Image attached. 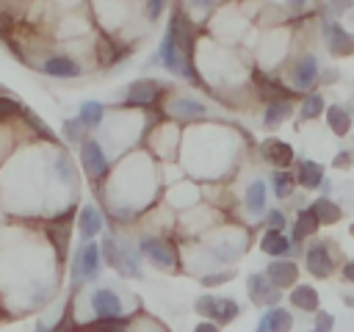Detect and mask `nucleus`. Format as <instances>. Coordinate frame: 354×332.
<instances>
[{"label": "nucleus", "instance_id": "27", "mask_svg": "<svg viewBox=\"0 0 354 332\" xmlns=\"http://www.w3.org/2000/svg\"><path fill=\"white\" fill-rule=\"evenodd\" d=\"M263 321H266L268 332H290V329H293V315H290L288 310H282L279 304L271 307V310L263 315Z\"/></svg>", "mask_w": 354, "mask_h": 332}, {"label": "nucleus", "instance_id": "20", "mask_svg": "<svg viewBox=\"0 0 354 332\" xmlns=\"http://www.w3.org/2000/svg\"><path fill=\"white\" fill-rule=\"evenodd\" d=\"M326 124L335 136H346L351 130V108L348 105H326Z\"/></svg>", "mask_w": 354, "mask_h": 332}, {"label": "nucleus", "instance_id": "47", "mask_svg": "<svg viewBox=\"0 0 354 332\" xmlns=\"http://www.w3.org/2000/svg\"><path fill=\"white\" fill-rule=\"evenodd\" d=\"M343 302H346V304H351V307H354V296H346V299H343Z\"/></svg>", "mask_w": 354, "mask_h": 332}, {"label": "nucleus", "instance_id": "39", "mask_svg": "<svg viewBox=\"0 0 354 332\" xmlns=\"http://www.w3.org/2000/svg\"><path fill=\"white\" fill-rule=\"evenodd\" d=\"M351 163H354V155H351L348 149L337 152V155H335V160H332V166H335V169H348Z\"/></svg>", "mask_w": 354, "mask_h": 332}, {"label": "nucleus", "instance_id": "35", "mask_svg": "<svg viewBox=\"0 0 354 332\" xmlns=\"http://www.w3.org/2000/svg\"><path fill=\"white\" fill-rule=\"evenodd\" d=\"M266 227H268V230H277V232H282V230L288 227V219H285V213H282V210H268V213H266Z\"/></svg>", "mask_w": 354, "mask_h": 332}, {"label": "nucleus", "instance_id": "22", "mask_svg": "<svg viewBox=\"0 0 354 332\" xmlns=\"http://www.w3.org/2000/svg\"><path fill=\"white\" fill-rule=\"evenodd\" d=\"M77 119L83 122L86 130H94V127H100L102 119H105V105H102L100 100H86V102H80V108H77Z\"/></svg>", "mask_w": 354, "mask_h": 332}, {"label": "nucleus", "instance_id": "26", "mask_svg": "<svg viewBox=\"0 0 354 332\" xmlns=\"http://www.w3.org/2000/svg\"><path fill=\"white\" fill-rule=\"evenodd\" d=\"M290 304L304 313H318V290L313 285H296L290 290Z\"/></svg>", "mask_w": 354, "mask_h": 332}, {"label": "nucleus", "instance_id": "38", "mask_svg": "<svg viewBox=\"0 0 354 332\" xmlns=\"http://www.w3.org/2000/svg\"><path fill=\"white\" fill-rule=\"evenodd\" d=\"M166 3H169V0H147V17H149L152 22H155V19H160V14H163Z\"/></svg>", "mask_w": 354, "mask_h": 332}, {"label": "nucleus", "instance_id": "7", "mask_svg": "<svg viewBox=\"0 0 354 332\" xmlns=\"http://www.w3.org/2000/svg\"><path fill=\"white\" fill-rule=\"evenodd\" d=\"M329 243H332V241H318V243H313V246L307 249L304 263H307V271H310L313 277L326 279V277L335 271V257H332V246H329Z\"/></svg>", "mask_w": 354, "mask_h": 332}, {"label": "nucleus", "instance_id": "1", "mask_svg": "<svg viewBox=\"0 0 354 332\" xmlns=\"http://www.w3.org/2000/svg\"><path fill=\"white\" fill-rule=\"evenodd\" d=\"M194 310L199 315H205V321H213V324H230L238 318L241 313V304L235 299H227V296H213V293H202L196 296L194 302Z\"/></svg>", "mask_w": 354, "mask_h": 332}, {"label": "nucleus", "instance_id": "19", "mask_svg": "<svg viewBox=\"0 0 354 332\" xmlns=\"http://www.w3.org/2000/svg\"><path fill=\"white\" fill-rule=\"evenodd\" d=\"M116 271L122 277H130V279H141V263H138V252L130 246V243H119V263H116Z\"/></svg>", "mask_w": 354, "mask_h": 332}, {"label": "nucleus", "instance_id": "16", "mask_svg": "<svg viewBox=\"0 0 354 332\" xmlns=\"http://www.w3.org/2000/svg\"><path fill=\"white\" fill-rule=\"evenodd\" d=\"M266 277L282 290V288L296 285V279H299V266L290 263V260H271V263L266 266Z\"/></svg>", "mask_w": 354, "mask_h": 332}, {"label": "nucleus", "instance_id": "3", "mask_svg": "<svg viewBox=\"0 0 354 332\" xmlns=\"http://www.w3.org/2000/svg\"><path fill=\"white\" fill-rule=\"evenodd\" d=\"M166 89H171V86H163L152 77H138L127 86V94H124L122 105L124 108H152L166 94Z\"/></svg>", "mask_w": 354, "mask_h": 332}, {"label": "nucleus", "instance_id": "36", "mask_svg": "<svg viewBox=\"0 0 354 332\" xmlns=\"http://www.w3.org/2000/svg\"><path fill=\"white\" fill-rule=\"evenodd\" d=\"M326 8H329L332 17H343V14H348L354 8V3L351 0H326Z\"/></svg>", "mask_w": 354, "mask_h": 332}, {"label": "nucleus", "instance_id": "48", "mask_svg": "<svg viewBox=\"0 0 354 332\" xmlns=\"http://www.w3.org/2000/svg\"><path fill=\"white\" fill-rule=\"evenodd\" d=\"M36 332H50V329H47L44 324H39V326H36Z\"/></svg>", "mask_w": 354, "mask_h": 332}, {"label": "nucleus", "instance_id": "18", "mask_svg": "<svg viewBox=\"0 0 354 332\" xmlns=\"http://www.w3.org/2000/svg\"><path fill=\"white\" fill-rule=\"evenodd\" d=\"M318 227H321V221L315 219V213L310 210V208H299V213H296V221H293V243L299 246L304 238H310V235H315L318 232Z\"/></svg>", "mask_w": 354, "mask_h": 332}, {"label": "nucleus", "instance_id": "31", "mask_svg": "<svg viewBox=\"0 0 354 332\" xmlns=\"http://www.w3.org/2000/svg\"><path fill=\"white\" fill-rule=\"evenodd\" d=\"M100 252H102V263L116 268V263H119V241L113 235H105L100 241Z\"/></svg>", "mask_w": 354, "mask_h": 332}, {"label": "nucleus", "instance_id": "23", "mask_svg": "<svg viewBox=\"0 0 354 332\" xmlns=\"http://www.w3.org/2000/svg\"><path fill=\"white\" fill-rule=\"evenodd\" d=\"M266 202H268V188L263 180H252L249 188H246V210L252 216H260L266 213Z\"/></svg>", "mask_w": 354, "mask_h": 332}, {"label": "nucleus", "instance_id": "34", "mask_svg": "<svg viewBox=\"0 0 354 332\" xmlns=\"http://www.w3.org/2000/svg\"><path fill=\"white\" fill-rule=\"evenodd\" d=\"M17 113H22V105H19L17 100H11V97H0V122L11 119V116H17Z\"/></svg>", "mask_w": 354, "mask_h": 332}, {"label": "nucleus", "instance_id": "11", "mask_svg": "<svg viewBox=\"0 0 354 332\" xmlns=\"http://www.w3.org/2000/svg\"><path fill=\"white\" fill-rule=\"evenodd\" d=\"M91 310L97 318H122V299L111 288H94L91 293Z\"/></svg>", "mask_w": 354, "mask_h": 332}, {"label": "nucleus", "instance_id": "32", "mask_svg": "<svg viewBox=\"0 0 354 332\" xmlns=\"http://www.w3.org/2000/svg\"><path fill=\"white\" fill-rule=\"evenodd\" d=\"M83 122L75 116V119H64V124H61V133H64V138L69 141V144H77L80 138H83Z\"/></svg>", "mask_w": 354, "mask_h": 332}, {"label": "nucleus", "instance_id": "13", "mask_svg": "<svg viewBox=\"0 0 354 332\" xmlns=\"http://www.w3.org/2000/svg\"><path fill=\"white\" fill-rule=\"evenodd\" d=\"M47 77H61V80H72V77H80V64L69 55H50L41 66H39Z\"/></svg>", "mask_w": 354, "mask_h": 332}, {"label": "nucleus", "instance_id": "24", "mask_svg": "<svg viewBox=\"0 0 354 332\" xmlns=\"http://www.w3.org/2000/svg\"><path fill=\"white\" fill-rule=\"evenodd\" d=\"M310 210L315 213V219H318L321 224H337L340 216H343L340 205H337L335 199H329V196H318V199L310 205Z\"/></svg>", "mask_w": 354, "mask_h": 332}, {"label": "nucleus", "instance_id": "28", "mask_svg": "<svg viewBox=\"0 0 354 332\" xmlns=\"http://www.w3.org/2000/svg\"><path fill=\"white\" fill-rule=\"evenodd\" d=\"M321 113H326V100L321 94H304L301 100V108H299V119L301 122H310V119H318Z\"/></svg>", "mask_w": 354, "mask_h": 332}, {"label": "nucleus", "instance_id": "42", "mask_svg": "<svg viewBox=\"0 0 354 332\" xmlns=\"http://www.w3.org/2000/svg\"><path fill=\"white\" fill-rule=\"evenodd\" d=\"M194 332H218V324H213V321H199V324L194 326Z\"/></svg>", "mask_w": 354, "mask_h": 332}, {"label": "nucleus", "instance_id": "46", "mask_svg": "<svg viewBox=\"0 0 354 332\" xmlns=\"http://www.w3.org/2000/svg\"><path fill=\"white\" fill-rule=\"evenodd\" d=\"M290 6H296V8H304V6H307V0H290Z\"/></svg>", "mask_w": 354, "mask_h": 332}, {"label": "nucleus", "instance_id": "4", "mask_svg": "<svg viewBox=\"0 0 354 332\" xmlns=\"http://www.w3.org/2000/svg\"><path fill=\"white\" fill-rule=\"evenodd\" d=\"M138 252H141L144 257H149L158 268H177V263H180L174 243H171V241H166V238L147 235V238H141V241H138Z\"/></svg>", "mask_w": 354, "mask_h": 332}, {"label": "nucleus", "instance_id": "25", "mask_svg": "<svg viewBox=\"0 0 354 332\" xmlns=\"http://www.w3.org/2000/svg\"><path fill=\"white\" fill-rule=\"evenodd\" d=\"M171 113H177L180 119H199L207 113V105L194 97H177L171 100Z\"/></svg>", "mask_w": 354, "mask_h": 332}, {"label": "nucleus", "instance_id": "12", "mask_svg": "<svg viewBox=\"0 0 354 332\" xmlns=\"http://www.w3.org/2000/svg\"><path fill=\"white\" fill-rule=\"evenodd\" d=\"M260 155L274 169H288L293 163V147L288 141H279V138H266L260 144Z\"/></svg>", "mask_w": 354, "mask_h": 332}, {"label": "nucleus", "instance_id": "40", "mask_svg": "<svg viewBox=\"0 0 354 332\" xmlns=\"http://www.w3.org/2000/svg\"><path fill=\"white\" fill-rule=\"evenodd\" d=\"M180 75H183L188 83H194V86H199V83H202V77L196 75V69H194V64H191V61H185V64H183V72H180Z\"/></svg>", "mask_w": 354, "mask_h": 332}, {"label": "nucleus", "instance_id": "41", "mask_svg": "<svg viewBox=\"0 0 354 332\" xmlns=\"http://www.w3.org/2000/svg\"><path fill=\"white\" fill-rule=\"evenodd\" d=\"M216 6V0H191V8L194 11H210Z\"/></svg>", "mask_w": 354, "mask_h": 332}, {"label": "nucleus", "instance_id": "6", "mask_svg": "<svg viewBox=\"0 0 354 332\" xmlns=\"http://www.w3.org/2000/svg\"><path fill=\"white\" fill-rule=\"evenodd\" d=\"M80 163L91 180H102L108 174V155L97 138H83L80 141Z\"/></svg>", "mask_w": 354, "mask_h": 332}, {"label": "nucleus", "instance_id": "8", "mask_svg": "<svg viewBox=\"0 0 354 332\" xmlns=\"http://www.w3.org/2000/svg\"><path fill=\"white\" fill-rule=\"evenodd\" d=\"M318 75H321V66H318V58L313 53H304L296 58L293 69H290V80H293V89L296 91H307L318 83Z\"/></svg>", "mask_w": 354, "mask_h": 332}, {"label": "nucleus", "instance_id": "9", "mask_svg": "<svg viewBox=\"0 0 354 332\" xmlns=\"http://www.w3.org/2000/svg\"><path fill=\"white\" fill-rule=\"evenodd\" d=\"M321 33L326 39V47L332 55H351L354 53V36L335 19H324L321 22Z\"/></svg>", "mask_w": 354, "mask_h": 332}, {"label": "nucleus", "instance_id": "2", "mask_svg": "<svg viewBox=\"0 0 354 332\" xmlns=\"http://www.w3.org/2000/svg\"><path fill=\"white\" fill-rule=\"evenodd\" d=\"M100 266H102L100 243L83 241V243L77 246L75 257H72V279H75V282H91V279H97Z\"/></svg>", "mask_w": 354, "mask_h": 332}, {"label": "nucleus", "instance_id": "21", "mask_svg": "<svg viewBox=\"0 0 354 332\" xmlns=\"http://www.w3.org/2000/svg\"><path fill=\"white\" fill-rule=\"evenodd\" d=\"M290 113H293V102H290V100L268 102L266 111H263V127H266V130H274V127H279Z\"/></svg>", "mask_w": 354, "mask_h": 332}, {"label": "nucleus", "instance_id": "45", "mask_svg": "<svg viewBox=\"0 0 354 332\" xmlns=\"http://www.w3.org/2000/svg\"><path fill=\"white\" fill-rule=\"evenodd\" d=\"M254 332H268V326H266V321H263V318H260V324H257V329H254Z\"/></svg>", "mask_w": 354, "mask_h": 332}, {"label": "nucleus", "instance_id": "37", "mask_svg": "<svg viewBox=\"0 0 354 332\" xmlns=\"http://www.w3.org/2000/svg\"><path fill=\"white\" fill-rule=\"evenodd\" d=\"M332 326H335V318H332L329 313L318 310V313H315V329H318V332H332Z\"/></svg>", "mask_w": 354, "mask_h": 332}, {"label": "nucleus", "instance_id": "17", "mask_svg": "<svg viewBox=\"0 0 354 332\" xmlns=\"http://www.w3.org/2000/svg\"><path fill=\"white\" fill-rule=\"evenodd\" d=\"M77 232L83 241H91L94 235L102 232V213L94 208V205H86L77 216Z\"/></svg>", "mask_w": 354, "mask_h": 332}, {"label": "nucleus", "instance_id": "44", "mask_svg": "<svg viewBox=\"0 0 354 332\" xmlns=\"http://www.w3.org/2000/svg\"><path fill=\"white\" fill-rule=\"evenodd\" d=\"M335 77H337V72H335V69H329V72H326V75H324V83H332V80H335Z\"/></svg>", "mask_w": 354, "mask_h": 332}, {"label": "nucleus", "instance_id": "10", "mask_svg": "<svg viewBox=\"0 0 354 332\" xmlns=\"http://www.w3.org/2000/svg\"><path fill=\"white\" fill-rule=\"evenodd\" d=\"M158 61L163 64L166 72H174V75H180V72H183V64L188 61V58L183 61V53H180V44H177V36H174L171 25H166V33H163V39H160Z\"/></svg>", "mask_w": 354, "mask_h": 332}, {"label": "nucleus", "instance_id": "15", "mask_svg": "<svg viewBox=\"0 0 354 332\" xmlns=\"http://www.w3.org/2000/svg\"><path fill=\"white\" fill-rule=\"evenodd\" d=\"M260 252H266V255L274 257V260H285V257L293 252V241H290L285 232L266 230V235L260 238Z\"/></svg>", "mask_w": 354, "mask_h": 332}, {"label": "nucleus", "instance_id": "29", "mask_svg": "<svg viewBox=\"0 0 354 332\" xmlns=\"http://www.w3.org/2000/svg\"><path fill=\"white\" fill-rule=\"evenodd\" d=\"M293 185H296L293 172H288V169H277V172L271 174V191L277 194V199H288V196L293 194Z\"/></svg>", "mask_w": 354, "mask_h": 332}, {"label": "nucleus", "instance_id": "50", "mask_svg": "<svg viewBox=\"0 0 354 332\" xmlns=\"http://www.w3.org/2000/svg\"><path fill=\"white\" fill-rule=\"evenodd\" d=\"M310 332H318V329H310Z\"/></svg>", "mask_w": 354, "mask_h": 332}, {"label": "nucleus", "instance_id": "33", "mask_svg": "<svg viewBox=\"0 0 354 332\" xmlns=\"http://www.w3.org/2000/svg\"><path fill=\"white\" fill-rule=\"evenodd\" d=\"M235 277V268H224V271H216V274H207V277H202V285L205 288H216V285H224V282H230Z\"/></svg>", "mask_w": 354, "mask_h": 332}, {"label": "nucleus", "instance_id": "43", "mask_svg": "<svg viewBox=\"0 0 354 332\" xmlns=\"http://www.w3.org/2000/svg\"><path fill=\"white\" fill-rule=\"evenodd\" d=\"M343 279H346V282H354V260H348V263L343 266Z\"/></svg>", "mask_w": 354, "mask_h": 332}, {"label": "nucleus", "instance_id": "49", "mask_svg": "<svg viewBox=\"0 0 354 332\" xmlns=\"http://www.w3.org/2000/svg\"><path fill=\"white\" fill-rule=\"evenodd\" d=\"M348 232H351V238H354V224H351V227H348Z\"/></svg>", "mask_w": 354, "mask_h": 332}, {"label": "nucleus", "instance_id": "5", "mask_svg": "<svg viewBox=\"0 0 354 332\" xmlns=\"http://www.w3.org/2000/svg\"><path fill=\"white\" fill-rule=\"evenodd\" d=\"M246 293H249V299H252L254 307H277L279 304V296H282V290L266 277V271L246 277Z\"/></svg>", "mask_w": 354, "mask_h": 332}, {"label": "nucleus", "instance_id": "30", "mask_svg": "<svg viewBox=\"0 0 354 332\" xmlns=\"http://www.w3.org/2000/svg\"><path fill=\"white\" fill-rule=\"evenodd\" d=\"M53 166H55V177H58L64 185H72V183H75V166H72V160H69V155H66L64 149H55Z\"/></svg>", "mask_w": 354, "mask_h": 332}, {"label": "nucleus", "instance_id": "14", "mask_svg": "<svg viewBox=\"0 0 354 332\" xmlns=\"http://www.w3.org/2000/svg\"><path fill=\"white\" fill-rule=\"evenodd\" d=\"M293 177H296V183H299L301 188H307V191L321 188V183L326 180V177H324V166L315 163V160H307V158H301V160L293 163Z\"/></svg>", "mask_w": 354, "mask_h": 332}]
</instances>
